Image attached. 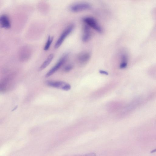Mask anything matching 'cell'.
I'll use <instances>...</instances> for the list:
<instances>
[{
  "instance_id": "1",
  "label": "cell",
  "mask_w": 156,
  "mask_h": 156,
  "mask_svg": "<svg viewBox=\"0 0 156 156\" xmlns=\"http://www.w3.org/2000/svg\"><path fill=\"white\" fill-rule=\"evenodd\" d=\"M14 74H9L2 79L0 83V91L5 92L9 90L12 86L15 77Z\"/></svg>"
},
{
  "instance_id": "2",
  "label": "cell",
  "mask_w": 156,
  "mask_h": 156,
  "mask_svg": "<svg viewBox=\"0 0 156 156\" xmlns=\"http://www.w3.org/2000/svg\"><path fill=\"white\" fill-rule=\"evenodd\" d=\"M69 56V54H64L59 59L55 65L46 74L45 76L48 77L52 75L59 69L66 62Z\"/></svg>"
},
{
  "instance_id": "3",
  "label": "cell",
  "mask_w": 156,
  "mask_h": 156,
  "mask_svg": "<svg viewBox=\"0 0 156 156\" xmlns=\"http://www.w3.org/2000/svg\"><path fill=\"white\" fill-rule=\"evenodd\" d=\"M74 27L73 24H71L69 25L64 30L55 44V48H58L60 46L66 37L73 31Z\"/></svg>"
},
{
  "instance_id": "4",
  "label": "cell",
  "mask_w": 156,
  "mask_h": 156,
  "mask_svg": "<svg viewBox=\"0 0 156 156\" xmlns=\"http://www.w3.org/2000/svg\"><path fill=\"white\" fill-rule=\"evenodd\" d=\"M85 24L90 27H91L99 33H102L103 30L101 27L98 23L96 20L93 18L90 17H86L83 19Z\"/></svg>"
},
{
  "instance_id": "5",
  "label": "cell",
  "mask_w": 156,
  "mask_h": 156,
  "mask_svg": "<svg viewBox=\"0 0 156 156\" xmlns=\"http://www.w3.org/2000/svg\"><path fill=\"white\" fill-rule=\"evenodd\" d=\"M90 5L87 3H77L70 7V10L74 12H78L87 10L90 8Z\"/></svg>"
},
{
  "instance_id": "6",
  "label": "cell",
  "mask_w": 156,
  "mask_h": 156,
  "mask_svg": "<svg viewBox=\"0 0 156 156\" xmlns=\"http://www.w3.org/2000/svg\"><path fill=\"white\" fill-rule=\"evenodd\" d=\"M19 52V58L20 60L22 62L27 60L31 54L30 48L27 45L23 47Z\"/></svg>"
},
{
  "instance_id": "7",
  "label": "cell",
  "mask_w": 156,
  "mask_h": 156,
  "mask_svg": "<svg viewBox=\"0 0 156 156\" xmlns=\"http://www.w3.org/2000/svg\"><path fill=\"white\" fill-rule=\"evenodd\" d=\"M66 83L62 81L51 80H47L45 82V84L48 86L62 90Z\"/></svg>"
},
{
  "instance_id": "8",
  "label": "cell",
  "mask_w": 156,
  "mask_h": 156,
  "mask_svg": "<svg viewBox=\"0 0 156 156\" xmlns=\"http://www.w3.org/2000/svg\"><path fill=\"white\" fill-rule=\"evenodd\" d=\"M83 34L82 40L84 42H86L89 40L91 37V33L90 27L85 24L83 26Z\"/></svg>"
},
{
  "instance_id": "9",
  "label": "cell",
  "mask_w": 156,
  "mask_h": 156,
  "mask_svg": "<svg viewBox=\"0 0 156 156\" xmlns=\"http://www.w3.org/2000/svg\"><path fill=\"white\" fill-rule=\"evenodd\" d=\"M0 24L1 27L3 28L8 29L10 27V22L6 15L3 14L0 16Z\"/></svg>"
},
{
  "instance_id": "10",
  "label": "cell",
  "mask_w": 156,
  "mask_h": 156,
  "mask_svg": "<svg viewBox=\"0 0 156 156\" xmlns=\"http://www.w3.org/2000/svg\"><path fill=\"white\" fill-rule=\"evenodd\" d=\"M90 55L87 52H83L79 54L77 56V60L81 64L86 63L89 60Z\"/></svg>"
},
{
  "instance_id": "11",
  "label": "cell",
  "mask_w": 156,
  "mask_h": 156,
  "mask_svg": "<svg viewBox=\"0 0 156 156\" xmlns=\"http://www.w3.org/2000/svg\"><path fill=\"white\" fill-rule=\"evenodd\" d=\"M54 57L53 54H50L40 66L39 70H42L47 67L52 60Z\"/></svg>"
},
{
  "instance_id": "12",
  "label": "cell",
  "mask_w": 156,
  "mask_h": 156,
  "mask_svg": "<svg viewBox=\"0 0 156 156\" xmlns=\"http://www.w3.org/2000/svg\"><path fill=\"white\" fill-rule=\"evenodd\" d=\"M53 37L49 36L48 40L44 48V50L45 51L48 50L50 48L52 42Z\"/></svg>"
},
{
  "instance_id": "13",
  "label": "cell",
  "mask_w": 156,
  "mask_h": 156,
  "mask_svg": "<svg viewBox=\"0 0 156 156\" xmlns=\"http://www.w3.org/2000/svg\"><path fill=\"white\" fill-rule=\"evenodd\" d=\"M66 156H96V154L94 152H90L84 154H77Z\"/></svg>"
},
{
  "instance_id": "14",
  "label": "cell",
  "mask_w": 156,
  "mask_h": 156,
  "mask_svg": "<svg viewBox=\"0 0 156 156\" xmlns=\"http://www.w3.org/2000/svg\"><path fill=\"white\" fill-rule=\"evenodd\" d=\"M73 68V66L71 64H68L63 69V71L66 72H68L71 71Z\"/></svg>"
},
{
  "instance_id": "15",
  "label": "cell",
  "mask_w": 156,
  "mask_h": 156,
  "mask_svg": "<svg viewBox=\"0 0 156 156\" xmlns=\"http://www.w3.org/2000/svg\"><path fill=\"white\" fill-rule=\"evenodd\" d=\"M71 88L70 85L67 83L64 87L63 90L65 91H68Z\"/></svg>"
},
{
  "instance_id": "16",
  "label": "cell",
  "mask_w": 156,
  "mask_h": 156,
  "mask_svg": "<svg viewBox=\"0 0 156 156\" xmlns=\"http://www.w3.org/2000/svg\"><path fill=\"white\" fill-rule=\"evenodd\" d=\"M127 63L126 62H122L120 65V68L121 69H124L127 66Z\"/></svg>"
},
{
  "instance_id": "17",
  "label": "cell",
  "mask_w": 156,
  "mask_h": 156,
  "mask_svg": "<svg viewBox=\"0 0 156 156\" xmlns=\"http://www.w3.org/2000/svg\"><path fill=\"white\" fill-rule=\"evenodd\" d=\"M99 73L101 74H104L106 75H108V72L105 70H100L99 71Z\"/></svg>"
},
{
  "instance_id": "18",
  "label": "cell",
  "mask_w": 156,
  "mask_h": 156,
  "mask_svg": "<svg viewBox=\"0 0 156 156\" xmlns=\"http://www.w3.org/2000/svg\"><path fill=\"white\" fill-rule=\"evenodd\" d=\"M156 152V148L152 150L151 151V153H154Z\"/></svg>"
}]
</instances>
